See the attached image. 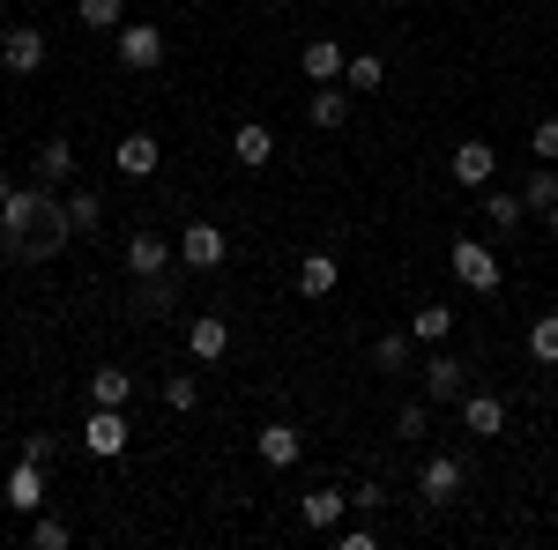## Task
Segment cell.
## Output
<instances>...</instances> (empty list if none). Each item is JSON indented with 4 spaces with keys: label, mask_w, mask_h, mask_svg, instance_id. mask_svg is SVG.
Instances as JSON below:
<instances>
[{
    "label": "cell",
    "mask_w": 558,
    "mask_h": 550,
    "mask_svg": "<svg viewBox=\"0 0 558 550\" xmlns=\"http://www.w3.org/2000/svg\"><path fill=\"white\" fill-rule=\"evenodd\" d=\"M75 239V223H68V201H60V186H15L8 201H0V260H15V268H38L52 260L60 246Z\"/></svg>",
    "instance_id": "obj_1"
},
{
    "label": "cell",
    "mask_w": 558,
    "mask_h": 550,
    "mask_svg": "<svg viewBox=\"0 0 558 550\" xmlns=\"http://www.w3.org/2000/svg\"><path fill=\"white\" fill-rule=\"evenodd\" d=\"M447 268H454V283L476 297H499V283H507V268H499V254L484 246V239H454L447 246Z\"/></svg>",
    "instance_id": "obj_2"
},
{
    "label": "cell",
    "mask_w": 558,
    "mask_h": 550,
    "mask_svg": "<svg viewBox=\"0 0 558 550\" xmlns=\"http://www.w3.org/2000/svg\"><path fill=\"white\" fill-rule=\"evenodd\" d=\"M223 260H231V239H223V223L194 216V223L179 231V268H194V276H216Z\"/></svg>",
    "instance_id": "obj_3"
},
{
    "label": "cell",
    "mask_w": 558,
    "mask_h": 550,
    "mask_svg": "<svg viewBox=\"0 0 558 550\" xmlns=\"http://www.w3.org/2000/svg\"><path fill=\"white\" fill-rule=\"evenodd\" d=\"M112 45H120V68H128V75H157V68H165V52H172L157 23H120Z\"/></svg>",
    "instance_id": "obj_4"
},
{
    "label": "cell",
    "mask_w": 558,
    "mask_h": 550,
    "mask_svg": "<svg viewBox=\"0 0 558 550\" xmlns=\"http://www.w3.org/2000/svg\"><path fill=\"white\" fill-rule=\"evenodd\" d=\"M462 484H470V462L462 454H425V468H417V499L425 506H454Z\"/></svg>",
    "instance_id": "obj_5"
},
{
    "label": "cell",
    "mask_w": 558,
    "mask_h": 550,
    "mask_svg": "<svg viewBox=\"0 0 558 550\" xmlns=\"http://www.w3.org/2000/svg\"><path fill=\"white\" fill-rule=\"evenodd\" d=\"M45 52H52V45H45L38 23H8V30H0V68H8V75H38Z\"/></svg>",
    "instance_id": "obj_6"
},
{
    "label": "cell",
    "mask_w": 558,
    "mask_h": 550,
    "mask_svg": "<svg viewBox=\"0 0 558 550\" xmlns=\"http://www.w3.org/2000/svg\"><path fill=\"white\" fill-rule=\"evenodd\" d=\"M417 380H425V402H432V410H454V402L470 394V365H462V357H447V350H432V365L417 372Z\"/></svg>",
    "instance_id": "obj_7"
},
{
    "label": "cell",
    "mask_w": 558,
    "mask_h": 550,
    "mask_svg": "<svg viewBox=\"0 0 558 550\" xmlns=\"http://www.w3.org/2000/svg\"><path fill=\"white\" fill-rule=\"evenodd\" d=\"M128 417H120V410H89L83 417V454H97V462H120V454H128Z\"/></svg>",
    "instance_id": "obj_8"
},
{
    "label": "cell",
    "mask_w": 558,
    "mask_h": 550,
    "mask_svg": "<svg viewBox=\"0 0 558 550\" xmlns=\"http://www.w3.org/2000/svg\"><path fill=\"white\" fill-rule=\"evenodd\" d=\"M454 410H462V431L470 439H499L507 431V394H492V387H470Z\"/></svg>",
    "instance_id": "obj_9"
},
{
    "label": "cell",
    "mask_w": 558,
    "mask_h": 550,
    "mask_svg": "<svg viewBox=\"0 0 558 550\" xmlns=\"http://www.w3.org/2000/svg\"><path fill=\"white\" fill-rule=\"evenodd\" d=\"M447 171H454V186H470V194H484V186L499 179V149H492V142H454V157H447Z\"/></svg>",
    "instance_id": "obj_10"
},
{
    "label": "cell",
    "mask_w": 558,
    "mask_h": 550,
    "mask_svg": "<svg viewBox=\"0 0 558 550\" xmlns=\"http://www.w3.org/2000/svg\"><path fill=\"white\" fill-rule=\"evenodd\" d=\"M186 357H194V365H223V357H231V320H223V313L186 320Z\"/></svg>",
    "instance_id": "obj_11"
},
{
    "label": "cell",
    "mask_w": 558,
    "mask_h": 550,
    "mask_svg": "<svg viewBox=\"0 0 558 550\" xmlns=\"http://www.w3.org/2000/svg\"><path fill=\"white\" fill-rule=\"evenodd\" d=\"M157 164H165V142H157V134H120V142H112V171H120V179H149Z\"/></svg>",
    "instance_id": "obj_12"
},
{
    "label": "cell",
    "mask_w": 558,
    "mask_h": 550,
    "mask_svg": "<svg viewBox=\"0 0 558 550\" xmlns=\"http://www.w3.org/2000/svg\"><path fill=\"white\" fill-rule=\"evenodd\" d=\"M165 268H179V246L157 239V231H134L128 239V276L142 283V276H165Z\"/></svg>",
    "instance_id": "obj_13"
},
{
    "label": "cell",
    "mask_w": 558,
    "mask_h": 550,
    "mask_svg": "<svg viewBox=\"0 0 558 550\" xmlns=\"http://www.w3.org/2000/svg\"><path fill=\"white\" fill-rule=\"evenodd\" d=\"M254 447H260V468H299V454H305V431H299V424H283V417H276V424H260V439H254Z\"/></svg>",
    "instance_id": "obj_14"
},
{
    "label": "cell",
    "mask_w": 558,
    "mask_h": 550,
    "mask_svg": "<svg viewBox=\"0 0 558 550\" xmlns=\"http://www.w3.org/2000/svg\"><path fill=\"white\" fill-rule=\"evenodd\" d=\"M31 179H45V186H75V142H68V134H45L38 157H31Z\"/></svg>",
    "instance_id": "obj_15"
},
{
    "label": "cell",
    "mask_w": 558,
    "mask_h": 550,
    "mask_svg": "<svg viewBox=\"0 0 558 550\" xmlns=\"http://www.w3.org/2000/svg\"><path fill=\"white\" fill-rule=\"evenodd\" d=\"M410 365H417V335H410V328H387V335H373V372L402 380Z\"/></svg>",
    "instance_id": "obj_16"
},
{
    "label": "cell",
    "mask_w": 558,
    "mask_h": 550,
    "mask_svg": "<svg viewBox=\"0 0 558 550\" xmlns=\"http://www.w3.org/2000/svg\"><path fill=\"white\" fill-rule=\"evenodd\" d=\"M0 499L23 513V521H31V513H45V468H38V462H15V468H8V491H0Z\"/></svg>",
    "instance_id": "obj_17"
},
{
    "label": "cell",
    "mask_w": 558,
    "mask_h": 550,
    "mask_svg": "<svg viewBox=\"0 0 558 550\" xmlns=\"http://www.w3.org/2000/svg\"><path fill=\"white\" fill-rule=\"evenodd\" d=\"M268 157H276V127H260V120H239V127H231V164L260 171Z\"/></svg>",
    "instance_id": "obj_18"
},
{
    "label": "cell",
    "mask_w": 558,
    "mask_h": 550,
    "mask_svg": "<svg viewBox=\"0 0 558 550\" xmlns=\"http://www.w3.org/2000/svg\"><path fill=\"white\" fill-rule=\"evenodd\" d=\"M305 120H313L320 134H343L350 127V89L343 83H320V89H313V105H305Z\"/></svg>",
    "instance_id": "obj_19"
},
{
    "label": "cell",
    "mask_w": 558,
    "mask_h": 550,
    "mask_svg": "<svg viewBox=\"0 0 558 550\" xmlns=\"http://www.w3.org/2000/svg\"><path fill=\"white\" fill-rule=\"evenodd\" d=\"M343 513H350V491H328V484L299 499V521H305V528H320V536H328V528H343Z\"/></svg>",
    "instance_id": "obj_20"
},
{
    "label": "cell",
    "mask_w": 558,
    "mask_h": 550,
    "mask_svg": "<svg viewBox=\"0 0 558 550\" xmlns=\"http://www.w3.org/2000/svg\"><path fill=\"white\" fill-rule=\"evenodd\" d=\"M299 68L313 75V83H343V68H350V52L336 38H305V52H299Z\"/></svg>",
    "instance_id": "obj_21"
},
{
    "label": "cell",
    "mask_w": 558,
    "mask_h": 550,
    "mask_svg": "<svg viewBox=\"0 0 558 550\" xmlns=\"http://www.w3.org/2000/svg\"><path fill=\"white\" fill-rule=\"evenodd\" d=\"M128 394H134L128 365H97V372H89V410H128Z\"/></svg>",
    "instance_id": "obj_22"
},
{
    "label": "cell",
    "mask_w": 558,
    "mask_h": 550,
    "mask_svg": "<svg viewBox=\"0 0 558 550\" xmlns=\"http://www.w3.org/2000/svg\"><path fill=\"white\" fill-rule=\"evenodd\" d=\"M172 305H179V276H172V268H165V276H142V283H134V313H142V320H165Z\"/></svg>",
    "instance_id": "obj_23"
},
{
    "label": "cell",
    "mask_w": 558,
    "mask_h": 550,
    "mask_svg": "<svg viewBox=\"0 0 558 550\" xmlns=\"http://www.w3.org/2000/svg\"><path fill=\"white\" fill-rule=\"evenodd\" d=\"M336 283H343V260L336 254H305L299 260V297H328Z\"/></svg>",
    "instance_id": "obj_24"
},
{
    "label": "cell",
    "mask_w": 558,
    "mask_h": 550,
    "mask_svg": "<svg viewBox=\"0 0 558 550\" xmlns=\"http://www.w3.org/2000/svg\"><path fill=\"white\" fill-rule=\"evenodd\" d=\"M476 209H484V223H492V231H521L529 201H521V194H507V186H484V201H476Z\"/></svg>",
    "instance_id": "obj_25"
},
{
    "label": "cell",
    "mask_w": 558,
    "mask_h": 550,
    "mask_svg": "<svg viewBox=\"0 0 558 550\" xmlns=\"http://www.w3.org/2000/svg\"><path fill=\"white\" fill-rule=\"evenodd\" d=\"M60 201H68V223H75V239H89V231L105 223V194H89V186H60Z\"/></svg>",
    "instance_id": "obj_26"
},
{
    "label": "cell",
    "mask_w": 558,
    "mask_h": 550,
    "mask_svg": "<svg viewBox=\"0 0 558 550\" xmlns=\"http://www.w3.org/2000/svg\"><path fill=\"white\" fill-rule=\"evenodd\" d=\"M402 328H410L417 342H432V350H439V342L454 335V305H417V313H410Z\"/></svg>",
    "instance_id": "obj_27"
},
{
    "label": "cell",
    "mask_w": 558,
    "mask_h": 550,
    "mask_svg": "<svg viewBox=\"0 0 558 550\" xmlns=\"http://www.w3.org/2000/svg\"><path fill=\"white\" fill-rule=\"evenodd\" d=\"M380 83H387L380 52H350V68H343V89H350V97H380Z\"/></svg>",
    "instance_id": "obj_28"
},
{
    "label": "cell",
    "mask_w": 558,
    "mask_h": 550,
    "mask_svg": "<svg viewBox=\"0 0 558 550\" xmlns=\"http://www.w3.org/2000/svg\"><path fill=\"white\" fill-rule=\"evenodd\" d=\"M75 15H83V30H97V38H112V30L128 23V0H75Z\"/></svg>",
    "instance_id": "obj_29"
},
{
    "label": "cell",
    "mask_w": 558,
    "mask_h": 550,
    "mask_svg": "<svg viewBox=\"0 0 558 550\" xmlns=\"http://www.w3.org/2000/svg\"><path fill=\"white\" fill-rule=\"evenodd\" d=\"M165 410L194 417V410H202V380H194V372H165Z\"/></svg>",
    "instance_id": "obj_30"
},
{
    "label": "cell",
    "mask_w": 558,
    "mask_h": 550,
    "mask_svg": "<svg viewBox=\"0 0 558 550\" xmlns=\"http://www.w3.org/2000/svg\"><path fill=\"white\" fill-rule=\"evenodd\" d=\"M529 357H536V365H558V305L544 320H529Z\"/></svg>",
    "instance_id": "obj_31"
},
{
    "label": "cell",
    "mask_w": 558,
    "mask_h": 550,
    "mask_svg": "<svg viewBox=\"0 0 558 550\" xmlns=\"http://www.w3.org/2000/svg\"><path fill=\"white\" fill-rule=\"evenodd\" d=\"M31 543H38V550H68V543H75V528H68L60 513H31Z\"/></svg>",
    "instance_id": "obj_32"
},
{
    "label": "cell",
    "mask_w": 558,
    "mask_h": 550,
    "mask_svg": "<svg viewBox=\"0 0 558 550\" xmlns=\"http://www.w3.org/2000/svg\"><path fill=\"white\" fill-rule=\"evenodd\" d=\"M521 201H529L536 216L551 209V201H558V164H536V171H529V186H521Z\"/></svg>",
    "instance_id": "obj_33"
},
{
    "label": "cell",
    "mask_w": 558,
    "mask_h": 550,
    "mask_svg": "<svg viewBox=\"0 0 558 550\" xmlns=\"http://www.w3.org/2000/svg\"><path fill=\"white\" fill-rule=\"evenodd\" d=\"M432 431V402H402L395 410V439H425Z\"/></svg>",
    "instance_id": "obj_34"
},
{
    "label": "cell",
    "mask_w": 558,
    "mask_h": 550,
    "mask_svg": "<svg viewBox=\"0 0 558 550\" xmlns=\"http://www.w3.org/2000/svg\"><path fill=\"white\" fill-rule=\"evenodd\" d=\"M529 157H536V164H558V112L529 127Z\"/></svg>",
    "instance_id": "obj_35"
},
{
    "label": "cell",
    "mask_w": 558,
    "mask_h": 550,
    "mask_svg": "<svg viewBox=\"0 0 558 550\" xmlns=\"http://www.w3.org/2000/svg\"><path fill=\"white\" fill-rule=\"evenodd\" d=\"M373 543H380L373 521H343V528H336V550H373Z\"/></svg>",
    "instance_id": "obj_36"
},
{
    "label": "cell",
    "mask_w": 558,
    "mask_h": 550,
    "mask_svg": "<svg viewBox=\"0 0 558 550\" xmlns=\"http://www.w3.org/2000/svg\"><path fill=\"white\" fill-rule=\"evenodd\" d=\"M23 462L52 468V462H60V439H52V431H31V439H23Z\"/></svg>",
    "instance_id": "obj_37"
},
{
    "label": "cell",
    "mask_w": 558,
    "mask_h": 550,
    "mask_svg": "<svg viewBox=\"0 0 558 550\" xmlns=\"http://www.w3.org/2000/svg\"><path fill=\"white\" fill-rule=\"evenodd\" d=\"M380 506H387V484H380V476H365V484L350 491V513H380Z\"/></svg>",
    "instance_id": "obj_38"
},
{
    "label": "cell",
    "mask_w": 558,
    "mask_h": 550,
    "mask_svg": "<svg viewBox=\"0 0 558 550\" xmlns=\"http://www.w3.org/2000/svg\"><path fill=\"white\" fill-rule=\"evenodd\" d=\"M544 223H551V239H558V201H551V209H544Z\"/></svg>",
    "instance_id": "obj_39"
},
{
    "label": "cell",
    "mask_w": 558,
    "mask_h": 550,
    "mask_svg": "<svg viewBox=\"0 0 558 550\" xmlns=\"http://www.w3.org/2000/svg\"><path fill=\"white\" fill-rule=\"evenodd\" d=\"M8 194H15V179H8V171H0V201H8Z\"/></svg>",
    "instance_id": "obj_40"
},
{
    "label": "cell",
    "mask_w": 558,
    "mask_h": 550,
    "mask_svg": "<svg viewBox=\"0 0 558 550\" xmlns=\"http://www.w3.org/2000/svg\"><path fill=\"white\" fill-rule=\"evenodd\" d=\"M268 8H299V0H268Z\"/></svg>",
    "instance_id": "obj_41"
},
{
    "label": "cell",
    "mask_w": 558,
    "mask_h": 550,
    "mask_svg": "<svg viewBox=\"0 0 558 550\" xmlns=\"http://www.w3.org/2000/svg\"><path fill=\"white\" fill-rule=\"evenodd\" d=\"M165 8H172V0H165Z\"/></svg>",
    "instance_id": "obj_42"
}]
</instances>
